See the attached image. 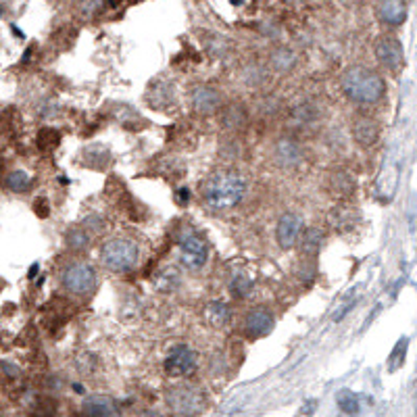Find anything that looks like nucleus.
Wrapping results in <instances>:
<instances>
[{"label":"nucleus","instance_id":"5","mask_svg":"<svg viewBox=\"0 0 417 417\" xmlns=\"http://www.w3.org/2000/svg\"><path fill=\"white\" fill-rule=\"evenodd\" d=\"M61 282L71 294L84 296V294H90L96 288V271L90 263L76 261V263H71L63 269Z\"/></svg>","mask_w":417,"mask_h":417},{"label":"nucleus","instance_id":"14","mask_svg":"<svg viewBox=\"0 0 417 417\" xmlns=\"http://www.w3.org/2000/svg\"><path fill=\"white\" fill-rule=\"evenodd\" d=\"M352 138L361 144V146H373L380 138V128L377 124L367 117V115H361L352 121Z\"/></svg>","mask_w":417,"mask_h":417},{"label":"nucleus","instance_id":"23","mask_svg":"<svg viewBox=\"0 0 417 417\" xmlns=\"http://www.w3.org/2000/svg\"><path fill=\"white\" fill-rule=\"evenodd\" d=\"M65 240H67V246H69L71 250H84V248L88 246V242H90L88 234H86L82 228H71V230L67 232Z\"/></svg>","mask_w":417,"mask_h":417},{"label":"nucleus","instance_id":"21","mask_svg":"<svg viewBox=\"0 0 417 417\" xmlns=\"http://www.w3.org/2000/svg\"><path fill=\"white\" fill-rule=\"evenodd\" d=\"M321 242H323V232L317 230V228H309V230H305V234H303L300 248H303L307 255H313V253L319 250Z\"/></svg>","mask_w":417,"mask_h":417},{"label":"nucleus","instance_id":"26","mask_svg":"<svg viewBox=\"0 0 417 417\" xmlns=\"http://www.w3.org/2000/svg\"><path fill=\"white\" fill-rule=\"evenodd\" d=\"M59 140H61L59 132H57V130H51V128H44V130L38 134V146L44 148V151L55 148V146L59 144Z\"/></svg>","mask_w":417,"mask_h":417},{"label":"nucleus","instance_id":"18","mask_svg":"<svg viewBox=\"0 0 417 417\" xmlns=\"http://www.w3.org/2000/svg\"><path fill=\"white\" fill-rule=\"evenodd\" d=\"M205 317L207 321L213 325V327H223L228 321H230V309L225 303H219V300H213L207 305L205 309Z\"/></svg>","mask_w":417,"mask_h":417},{"label":"nucleus","instance_id":"6","mask_svg":"<svg viewBox=\"0 0 417 417\" xmlns=\"http://www.w3.org/2000/svg\"><path fill=\"white\" fill-rule=\"evenodd\" d=\"M180 253H182V263L188 269H201L207 263L209 246L196 232L188 230L180 240Z\"/></svg>","mask_w":417,"mask_h":417},{"label":"nucleus","instance_id":"4","mask_svg":"<svg viewBox=\"0 0 417 417\" xmlns=\"http://www.w3.org/2000/svg\"><path fill=\"white\" fill-rule=\"evenodd\" d=\"M165 402L173 411V415H178V417H194L196 413L203 411L205 398H203V392L196 390L194 386L180 384V386H171L167 390Z\"/></svg>","mask_w":417,"mask_h":417},{"label":"nucleus","instance_id":"19","mask_svg":"<svg viewBox=\"0 0 417 417\" xmlns=\"http://www.w3.org/2000/svg\"><path fill=\"white\" fill-rule=\"evenodd\" d=\"M221 124L225 130H240L246 124V113L242 107H228L221 113Z\"/></svg>","mask_w":417,"mask_h":417},{"label":"nucleus","instance_id":"17","mask_svg":"<svg viewBox=\"0 0 417 417\" xmlns=\"http://www.w3.org/2000/svg\"><path fill=\"white\" fill-rule=\"evenodd\" d=\"M330 221H332L334 228H338V230H350V228L359 221V215H357V209H352V207H348V205H338L336 209H332Z\"/></svg>","mask_w":417,"mask_h":417},{"label":"nucleus","instance_id":"1","mask_svg":"<svg viewBox=\"0 0 417 417\" xmlns=\"http://www.w3.org/2000/svg\"><path fill=\"white\" fill-rule=\"evenodd\" d=\"M246 194V180L234 169H219L203 184V198L213 211H228L240 205Z\"/></svg>","mask_w":417,"mask_h":417},{"label":"nucleus","instance_id":"30","mask_svg":"<svg viewBox=\"0 0 417 417\" xmlns=\"http://www.w3.org/2000/svg\"><path fill=\"white\" fill-rule=\"evenodd\" d=\"M288 3H292V5H300V3H305V0H288Z\"/></svg>","mask_w":417,"mask_h":417},{"label":"nucleus","instance_id":"24","mask_svg":"<svg viewBox=\"0 0 417 417\" xmlns=\"http://www.w3.org/2000/svg\"><path fill=\"white\" fill-rule=\"evenodd\" d=\"M338 407L342 409V413L355 415L359 411V398H357V394H352L350 390H342L338 394Z\"/></svg>","mask_w":417,"mask_h":417},{"label":"nucleus","instance_id":"28","mask_svg":"<svg viewBox=\"0 0 417 417\" xmlns=\"http://www.w3.org/2000/svg\"><path fill=\"white\" fill-rule=\"evenodd\" d=\"M80 9L84 17H94L96 13L103 11V0H82Z\"/></svg>","mask_w":417,"mask_h":417},{"label":"nucleus","instance_id":"29","mask_svg":"<svg viewBox=\"0 0 417 417\" xmlns=\"http://www.w3.org/2000/svg\"><path fill=\"white\" fill-rule=\"evenodd\" d=\"M315 109L313 107H309V105H303V107H298L296 111H294V119L298 121V124H307V121H311V119H315Z\"/></svg>","mask_w":417,"mask_h":417},{"label":"nucleus","instance_id":"8","mask_svg":"<svg viewBox=\"0 0 417 417\" xmlns=\"http://www.w3.org/2000/svg\"><path fill=\"white\" fill-rule=\"evenodd\" d=\"M375 59L386 67V69H400L402 67V46L394 36H382L377 38L375 46H373Z\"/></svg>","mask_w":417,"mask_h":417},{"label":"nucleus","instance_id":"22","mask_svg":"<svg viewBox=\"0 0 417 417\" xmlns=\"http://www.w3.org/2000/svg\"><path fill=\"white\" fill-rule=\"evenodd\" d=\"M32 186V178L26 171H11L7 176V188L13 192H26Z\"/></svg>","mask_w":417,"mask_h":417},{"label":"nucleus","instance_id":"16","mask_svg":"<svg viewBox=\"0 0 417 417\" xmlns=\"http://www.w3.org/2000/svg\"><path fill=\"white\" fill-rule=\"evenodd\" d=\"M269 61H271V67H273L275 71L288 74V71H292V69L296 67L298 57H296L294 51H290V49H286V46H280V49H275V51L271 53Z\"/></svg>","mask_w":417,"mask_h":417},{"label":"nucleus","instance_id":"13","mask_svg":"<svg viewBox=\"0 0 417 417\" xmlns=\"http://www.w3.org/2000/svg\"><path fill=\"white\" fill-rule=\"evenodd\" d=\"M244 327H246V334L250 338H261V336H265V334L271 332V327H273V315L267 309L257 307V309H253L246 315Z\"/></svg>","mask_w":417,"mask_h":417},{"label":"nucleus","instance_id":"2","mask_svg":"<svg viewBox=\"0 0 417 417\" xmlns=\"http://www.w3.org/2000/svg\"><path fill=\"white\" fill-rule=\"evenodd\" d=\"M340 84H342L344 94L350 101L361 103V105H373L386 92V84H384L382 76L371 71V69H367V67H363V65L348 67L342 74Z\"/></svg>","mask_w":417,"mask_h":417},{"label":"nucleus","instance_id":"11","mask_svg":"<svg viewBox=\"0 0 417 417\" xmlns=\"http://www.w3.org/2000/svg\"><path fill=\"white\" fill-rule=\"evenodd\" d=\"M273 159L280 167L284 169H292L296 167L300 161H303V151L298 146L296 140L292 138H280L275 142V148H273Z\"/></svg>","mask_w":417,"mask_h":417},{"label":"nucleus","instance_id":"27","mask_svg":"<svg viewBox=\"0 0 417 417\" xmlns=\"http://www.w3.org/2000/svg\"><path fill=\"white\" fill-rule=\"evenodd\" d=\"M405 352H407V338H402V340H398V344H396V348H394V352L390 355V369L394 371L400 363H402V359H405Z\"/></svg>","mask_w":417,"mask_h":417},{"label":"nucleus","instance_id":"15","mask_svg":"<svg viewBox=\"0 0 417 417\" xmlns=\"http://www.w3.org/2000/svg\"><path fill=\"white\" fill-rule=\"evenodd\" d=\"M84 413L88 417H119L117 405L105 394H94L84 400Z\"/></svg>","mask_w":417,"mask_h":417},{"label":"nucleus","instance_id":"25","mask_svg":"<svg viewBox=\"0 0 417 417\" xmlns=\"http://www.w3.org/2000/svg\"><path fill=\"white\" fill-rule=\"evenodd\" d=\"M230 288H232V292H234L236 296L244 298V296H248L250 290H253V280L246 278V275H236V278L232 280Z\"/></svg>","mask_w":417,"mask_h":417},{"label":"nucleus","instance_id":"9","mask_svg":"<svg viewBox=\"0 0 417 417\" xmlns=\"http://www.w3.org/2000/svg\"><path fill=\"white\" fill-rule=\"evenodd\" d=\"M300 232H303V219H300V215H296L292 211L284 213L280 217V221H278V232H275L278 244L282 248H292L296 244Z\"/></svg>","mask_w":417,"mask_h":417},{"label":"nucleus","instance_id":"7","mask_svg":"<svg viewBox=\"0 0 417 417\" xmlns=\"http://www.w3.org/2000/svg\"><path fill=\"white\" fill-rule=\"evenodd\" d=\"M196 369V355L186 344H178L165 359V371L171 377H186Z\"/></svg>","mask_w":417,"mask_h":417},{"label":"nucleus","instance_id":"10","mask_svg":"<svg viewBox=\"0 0 417 417\" xmlns=\"http://www.w3.org/2000/svg\"><path fill=\"white\" fill-rule=\"evenodd\" d=\"M375 15L384 26L398 28L407 19V3L405 0H380L375 7Z\"/></svg>","mask_w":417,"mask_h":417},{"label":"nucleus","instance_id":"12","mask_svg":"<svg viewBox=\"0 0 417 417\" xmlns=\"http://www.w3.org/2000/svg\"><path fill=\"white\" fill-rule=\"evenodd\" d=\"M221 107V94L211 86H198L192 90V109L203 115H211Z\"/></svg>","mask_w":417,"mask_h":417},{"label":"nucleus","instance_id":"3","mask_svg":"<svg viewBox=\"0 0 417 417\" xmlns=\"http://www.w3.org/2000/svg\"><path fill=\"white\" fill-rule=\"evenodd\" d=\"M101 261L107 269L115 273H126L138 263V246L128 238H115L103 244Z\"/></svg>","mask_w":417,"mask_h":417},{"label":"nucleus","instance_id":"20","mask_svg":"<svg viewBox=\"0 0 417 417\" xmlns=\"http://www.w3.org/2000/svg\"><path fill=\"white\" fill-rule=\"evenodd\" d=\"M330 182H332V190L340 196H348L355 190V180L346 171H336Z\"/></svg>","mask_w":417,"mask_h":417}]
</instances>
